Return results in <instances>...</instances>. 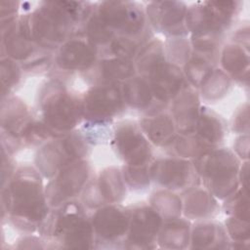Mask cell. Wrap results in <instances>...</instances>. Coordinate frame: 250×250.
Returning <instances> with one entry per match:
<instances>
[{
    "label": "cell",
    "instance_id": "6da1fadb",
    "mask_svg": "<svg viewBox=\"0 0 250 250\" xmlns=\"http://www.w3.org/2000/svg\"><path fill=\"white\" fill-rule=\"evenodd\" d=\"M83 2H44L30 15L23 16L32 40L45 48L62 45L73 26L92 13Z\"/></svg>",
    "mask_w": 250,
    "mask_h": 250
},
{
    "label": "cell",
    "instance_id": "7a4b0ae2",
    "mask_svg": "<svg viewBox=\"0 0 250 250\" xmlns=\"http://www.w3.org/2000/svg\"><path fill=\"white\" fill-rule=\"evenodd\" d=\"M47 198L40 175L24 167L16 172L2 191V207L15 224L33 229L47 217Z\"/></svg>",
    "mask_w": 250,
    "mask_h": 250
},
{
    "label": "cell",
    "instance_id": "3957f363",
    "mask_svg": "<svg viewBox=\"0 0 250 250\" xmlns=\"http://www.w3.org/2000/svg\"><path fill=\"white\" fill-rule=\"evenodd\" d=\"M40 105L42 123L50 135L56 137L71 133L82 117L81 102L59 82L48 83L41 95Z\"/></svg>",
    "mask_w": 250,
    "mask_h": 250
},
{
    "label": "cell",
    "instance_id": "277c9868",
    "mask_svg": "<svg viewBox=\"0 0 250 250\" xmlns=\"http://www.w3.org/2000/svg\"><path fill=\"white\" fill-rule=\"evenodd\" d=\"M47 232L59 238L65 247L89 248L94 240V229L83 209L76 202H64L46 217Z\"/></svg>",
    "mask_w": 250,
    "mask_h": 250
},
{
    "label": "cell",
    "instance_id": "5b68a950",
    "mask_svg": "<svg viewBox=\"0 0 250 250\" xmlns=\"http://www.w3.org/2000/svg\"><path fill=\"white\" fill-rule=\"evenodd\" d=\"M195 171L210 192L219 198L229 197L236 190L238 160L228 149H212L196 159Z\"/></svg>",
    "mask_w": 250,
    "mask_h": 250
},
{
    "label": "cell",
    "instance_id": "8992f818",
    "mask_svg": "<svg viewBox=\"0 0 250 250\" xmlns=\"http://www.w3.org/2000/svg\"><path fill=\"white\" fill-rule=\"evenodd\" d=\"M47 143L36 156V165L45 177H53L67 165L80 160L86 152V144L78 133H68Z\"/></svg>",
    "mask_w": 250,
    "mask_h": 250
},
{
    "label": "cell",
    "instance_id": "52a82bcc",
    "mask_svg": "<svg viewBox=\"0 0 250 250\" xmlns=\"http://www.w3.org/2000/svg\"><path fill=\"white\" fill-rule=\"evenodd\" d=\"M124 104L121 89L116 85H97L81 101L82 117L93 123H103L118 114Z\"/></svg>",
    "mask_w": 250,
    "mask_h": 250
},
{
    "label": "cell",
    "instance_id": "ba28073f",
    "mask_svg": "<svg viewBox=\"0 0 250 250\" xmlns=\"http://www.w3.org/2000/svg\"><path fill=\"white\" fill-rule=\"evenodd\" d=\"M96 11L104 21L119 36L138 38L145 28L146 18L132 2H103Z\"/></svg>",
    "mask_w": 250,
    "mask_h": 250
},
{
    "label": "cell",
    "instance_id": "9c48e42d",
    "mask_svg": "<svg viewBox=\"0 0 250 250\" xmlns=\"http://www.w3.org/2000/svg\"><path fill=\"white\" fill-rule=\"evenodd\" d=\"M89 165L86 160H77L60 170L48 184L45 194L51 205H62L78 194L86 187L89 178Z\"/></svg>",
    "mask_w": 250,
    "mask_h": 250
},
{
    "label": "cell",
    "instance_id": "30bf717a",
    "mask_svg": "<svg viewBox=\"0 0 250 250\" xmlns=\"http://www.w3.org/2000/svg\"><path fill=\"white\" fill-rule=\"evenodd\" d=\"M114 147L126 165H147L151 149L146 138L136 126L124 124L114 134Z\"/></svg>",
    "mask_w": 250,
    "mask_h": 250
},
{
    "label": "cell",
    "instance_id": "8fae6325",
    "mask_svg": "<svg viewBox=\"0 0 250 250\" xmlns=\"http://www.w3.org/2000/svg\"><path fill=\"white\" fill-rule=\"evenodd\" d=\"M162 217L152 207H141L130 214L127 242L132 247H148L157 237Z\"/></svg>",
    "mask_w": 250,
    "mask_h": 250
},
{
    "label": "cell",
    "instance_id": "7c38bea8",
    "mask_svg": "<svg viewBox=\"0 0 250 250\" xmlns=\"http://www.w3.org/2000/svg\"><path fill=\"white\" fill-rule=\"evenodd\" d=\"M188 8L182 2H151L147 15L151 24L159 31L181 36L186 31Z\"/></svg>",
    "mask_w": 250,
    "mask_h": 250
},
{
    "label": "cell",
    "instance_id": "4fadbf2b",
    "mask_svg": "<svg viewBox=\"0 0 250 250\" xmlns=\"http://www.w3.org/2000/svg\"><path fill=\"white\" fill-rule=\"evenodd\" d=\"M150 178L169 189L186 188L192 183L195 169L184 159L163 158L155 161L149 168Z\"/></svg>",
    "mask_w": 250,
    "mask_h": 250
},
{
    "label": "cell",
    "instance_id": "5bb4252c",
    "mask_svg": "<svg viewBox=\"0 0 250 250\" xmlns=\"http://www.w3.org/2000/svg\"><path fill=\"white\" fill-rule=\"evenodd\" d=\"M130 214L122 207L114 204L101 207L95 212L91 220L94 232L107 241L122 237L128 231Z\"/></svg>",
    "mask_w": 250,
    "mask_h": 250
},
{
    "label": "cell",
    "instance_id": "9a60e30c",
    "mask_svg": "<svg viewBox=\"0 0 250 250\" xmlns=\"http://www.w3.org/2000/svg\"><path fill=\"white\" fill-rule=\"evenodd\" d=\"M153 97L159 102L174 100L184 89L185 75L178 65L165 62L154 68L146 77Z\"/></svg>",
    "mask_w": 250,
    "mask_h": 250
},
{
    "label": "cell",
    "instance_id": "2e32d148",
    "mask_svg": "<svg viewBox=\"0 0 250 250\" xmlns=\"http://www.w3.org/2000/svg\"><path fill=\"white\" fill-rule=\"evenodd\" d=\"M85 188L87 190L85 201L91 207L117 202L122 198L125 191L121 173L115 168L104 170L96 183Z\"/></svg>",
    "mask_w": 250,
    "mask_h": 250
},
{
    "label": "cell",
    "instance_id": "e0dca14e",
    "mask_svg": "<svg viewBox=\"0 0 250 250\" xmlns=\"http://www.w3.org/2000/svg\"><path fill=\"white\" fill-rule=\"evenodd\" d=\"M96 55L97 51L87 39L69 38L61 45L56 62L63 70H87L95 64Z\"/></svg>",
    "mask_w": 250,
    "mask_h": 250
},
{
    "label": "cell",
    "instance_id": "ac0fdd59",
    "mask_svg": "<svg viewBox=\"0 0 250 250\" xmlns=\"http://www.w3.org/2000/svg\"><path fill=\"white\" fill-rule=\"evenodd\" d=\"M199 100L192 89L184 88L174 99L172 113L177 130L181 134L193 133L199 115Z\"/></svg>",
    "mask_w": 250,
    "mask_h": 250
},
{
    "label": "cell",
    "instance_id": "d6986e66",
    "mask_svg": "<svg viewBox=\"0 0 250 250\" xmlns=\"http://www.w3.org/2000/svg\"><path fill=\"white\" fill-rule=\"evenodd\" d=\"M141 127L147 139L158 146H169L177 138L175 122L168 114L147 116L142 120Z\"/></svg>",
    "mask_w": 250,
    "mask_h": 250
},
{
    "label": "cell",
    "instance_id": "ffe728a7",
    "mask_svg": "<svg viewBox=\"0 0 250 250\" xmlns=\"http://www.w3.org/2000/svg\"><path fill=\"white\" fill-rule=\"evenodd\" d=\"M2 129L5 130L10 138L21 140V137L30 125L27 109L21 101L9 99L2 105Z\"/></svg>",
    "mask_w": 250,
    "mask_h": 250
},
{
    "label": "cell",
    "instance_id": "44dd1931",
    "mask_svg": "<svg viewBox=\"0 0 250 250\" xmlns=\"http://www.w3.org/2000/svg\"><path fill=\"white\" fill-rule=\"evenodd\" d=\"M135 64L130 60L120 58L105 59L94 66L95 80L102 84L115 85L120 81H126L134 76Z\"/></svg>",
    "mask_w": 250,
    "mask_h": 250
},
{
    "label": "cell",
    "instance_id": "7402d4cb",
    "mask_svg": "<svg viewBox=\"0 0 250 250\" xmlns=\"http://www.w3.org/2000/svg\"><path fill=\"white\" fill-rule=\"evenodd\" d=\"M124 103L137 109L146 108L153 100V94L146 78L132 76L121 88Z\"/></svg>",
    "mask_w": 250,
    "mask_h": 250
},
{
    "label": "cell",
    "instance_id": "603a6c76",
    "mask_svg": "<svg viewBox=\"0 0 250 250\" xmlns=\"http://www.w3.org/2000/svg\"><path fill=\"white\" fill-rule=\"evenodd\" d=\"M157 240L165 248H185L189 240V224L179 218L167 220L161 226Z\"/></svg>",
    "mask_w": 250,
    "mask_h": 250
},
{
    "label": "cell",
    "instance_id": "cb8c5ba5",
    "mask_svg": "<svg viewBox=\"0 0 250 250\" xmlns=\"http://www.w3.org/2000/svg\"><path fill=\"white\" fill-rule=\"evenodd\" d=\"M222 64L225 70L236 79H248L249 57L240 45H229L222 54Z\"/></svg>",
    "mask_w": 250,
    "mask_h": 250
},
{
    "label": "cell",
    "instance_id": "d4e9b609",
    "mask_svg": "<svg viewBox=\"0 0 250 250\" xmlns=\"http://www.w3.org/2000/svg\"><path fill=\"white\" fill-rule=\"evenodd\" d=\"M216 201L212 193L203 188L191 189L185 198L184 212L188 218H204L214 212Z\"/></svg>",
    "mask_w": 250,
    "mask_h": 250
},
{
    "label": "cell",
    "instance_id": "484cf974",
    "mask_svg": "<svg viewBox=\"0 0 250 250\" xmlns=\"http://www.w3.org/2000/svg\"><path fill=\"white\" fill-rule=\"evenodd\" d=\"M86 39L96 51L100 48L110 46L116 37L111 28L104 21L95 10L90 14L86 21Z\"/></svg>",
    "mask_w": 250,
    "mask_h": 250
},
{
    "label": "cell",
    "instance_id": "4316f807",
    "mask_svg": "<svg viewBox=\"0 0 250 250\" xmlns=\"http://www.w3.org/2000/svg\"><path fill=\"white\" fill-rule=\"evenodd\" d=\"M194 133L210 146L219 143L224 136V127L220 118L212 111L200 109Z\"/></svg>",
    "mask_w": 250,
    "mask_h": 250
},
{
    "label": "cell",
    "instance_id": "83f0119b",
    "mask_svg": "<svg viewBox=\"0 0 250 250\" xmlns=\"http://www.w3.org/2000/svg\"><path fill=\"white\" fill-rule=\"evenodd\" d=\"M165 62V49L162 42L153 40L140 50L137 55L135 67L146 78L154 68Z\"/></svg>",
    "mask_w": 250,
    "mask_h": 250
},
{
    "label": "cell",
    "instance_id": "f1b7e54d",
    "mask_svg": "<svg viewBox=\"0 0 250 250\" xmlns=\"http://www.w3.org/2000/svg\"><path fill=\"white\" fill-rule=\"evenodd\" d=\"M225 241L224 229L214 223L199 224L191 232V243L194 248L221 247V244Z\"/></svg>",
    "mask_w": 250,
    "mask_h": 250
},
{
    "label": "cell",
    "instance_id": "f546056e",
    "mask_svg": "<svg viewBox=\"0 0 250 250\" xmlns=\"http://www.w3.org/2000/svg\"><path fill=\"white\" fill-rule=\"evenodd\" d=\"M175 149L179 155L185 158L198 159L213 149V146L204 142L194 132L182 134L174 141Z\"/></svg>",
    "mask_w": 250,
    "mask_h": 250
},
{
    "label": "cell",
    "instance_id": "4dcf8cb0",
    "mask_svg": "<svg viewBox=\"0 0 250 250\" xmlns=\"http://www.w3.org/2000/svg\"><path fill=\"white\" fill-rule=\"evenodd\" d=\"M152 208L166 220L179 218L182 211V201L176 195L167 190H160L153 194Z\"/></svg>",
    "mask_w": 250,
    "mask_h": 250
},
{
    "label": "cell",
    "instance_id": "1f68e13d",
    "mask_svg": "<svg viewBox=\"0 0 250 250\" xmlns=\"http://www.w3.org/2000/svg\"><path fill=\"white\" fill-rule=\"evenodd\" d=\"M212 70L211 63L206 58L196 55L185 63L184 75L194 87H200Z\"/></svg>",
    "mask_w": 250,
    "mask_h": 250
},
{
    "label": "cell",
    "instance_id": "d6a6232c",
    "mask_svg": "<svg viewBox=\"0 0 250 250\" xmlns=\"http://www.w3.org/2000/svg\"><path fill=\"white\" fill-rule=\"evenodd\" d=\"M229 86V79L226 73L221 70H212L201 85L203 94L208 99L218 98L223 95Z\"/></svg>",
    "mask_w": 250,
    "mask_h": 250
},
{
    "label": "cell",
    "instance_id": "836d02e7",
    "mask_svg": "<svg viewBox=\"0 0 250 250\" xmlns=\"http://www.w3.org/2000/svg\"><path fill=\"white\" fill-rule=\"evenodd\" d=\"M248 191L246 189H240L237 192L234 191L231 195L229 196V200L227 202V211L233 218L248 221Z\"/></svg>",
    "mask_w": 250,
    "mask_h": 250
},
{
    "label": "cell",
    "instance_id": "e575fe53",
    "mask_svg": "<svg viewBox=\"0 0 250 250\" xmlns=\"http://www.w3.org/2000/svg\"><path fill=\"white\" fill-rule=\"evenodd\" d=\"M140 42L137 38L116 36L110 44V52L116 57L124 60H131L137 54Z\"/></svg>",
    "mask_w": 250,
    "mask_h": 250
},
{
    "label": "cell",
    "instance_id": "d590c367",
    "mask_svg": "<svg viewBox=\"0 0 250 250\" xmlns=\"http://www.w3.org/2000/svg\"><path fill=\"white\" fill-rule=\"evenodd\" d=\"M124 181L133 188H144L149 184L150 172L147 165L131 166L126 165L123 168Z\"/></svg>",
    "mask_w": 250,
    "mask_h": 250
},
{
    "label": "cell",
    "instance_id": "8d00e7d4",
    "mask_svg": "<svg viewBox=\"0 0 250 250\" xmlns=\"http://www.w3.org/2000/svg\"><path fill=\"white\" fill-rule=\"evenodd\" d=\"M20 79V67L17 62L6 57L1 61V82H2V94L9 91L14 87Z\"/></svg>",
    "mask_w": 250,
    "mask_h": 250
},
{
    "label": "cell",
    "instance_id": "74e56055",
    "mask_svg": "<svg viewBox=\"0 0 250 250\" xmlns=\"http://www.w3.org/2000/svg\"><path fill=\"white\" fill-rule=\"evenodd\" d=\"M176 39L177 40H174V38L173 40L171 39L170 43L167 45V53L170 56L171 61L173 62L171 63L178 65L179 62L186 63L188 61L190 50L188 41L181 38V36Z\"/></svg>",
    "mask_w": 250,
    "mask_h": 250
},
{
    "label": "cell",
    "instance_id": "f35d334b",
    "mask_svg": "<svg viewBox=\"0 0 250 250\" xmlns=\"http://www.w3.org/2000/svg\"><path fill=\"white\" fill-rule=\"evenodd\" d=\"M227 229L229 235L236 242H242L249 237V224L248 221L237 218H230L227 221Z\"/></svg>",
    "mask_w": 250,
    "mask_h": 250
}]
</instances>
